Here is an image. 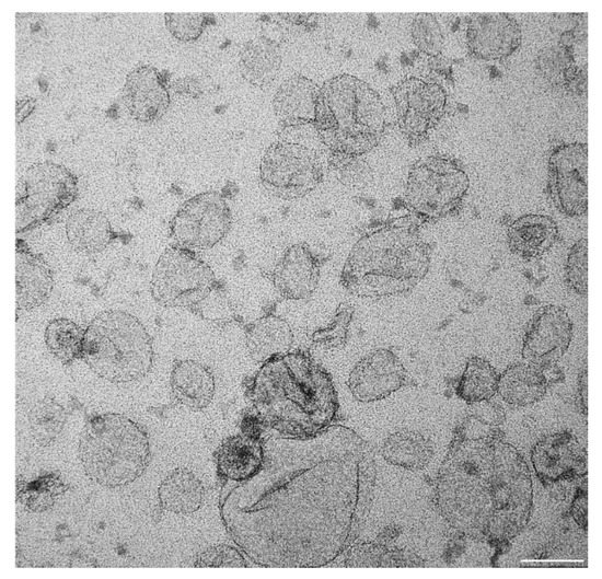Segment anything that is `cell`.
I'll return each mask as SVG.
<instances>
[{
  "label": "cell",
  "instance_id": "obj_1",
  "mask_svg": "<svg viewBox=\"0 0 602 579\" xmlns=\"http://www.w3.org/2000/svg\"><path fill=\"white\" fill-rule=\"evenodd\" d=\"M263 462L224 480L219 511L233 542L255 564L323 567L357 540L377 478L374 451L357 432L329 425L310 436L262 438Z\"/></svg>",
  "mask_w": 602,
  "mask_h": 579
},
{
  "label": "cell",
  "instance_id": "obj_2",
  "mask_svg": "<svg viewBox=\"0 0 602 579\" xmlns=\"http://www.w3.org/2000/svg\"><path fill=\"white\" fill-rule=\"evenodd\" d=\"M472 405L438 471L433 502L452 529L501 554L529 523L532 478L522 454L503 439V408L489 401Z\"/></svg>",
  "mask_w": 602,
  "mask_h": 579
},
{
  "label": "cell",
  "instance_id": "obj_3",
  "mask_svg": "<svg viewBox=\"0 0 602 579\" xmlns=\"http://www.w3.org/2000/svg\"><path fill=\"white\" fill-rule=\"evenodd\" d=\"M266 428L286 436H310L334 420L337 392L327 371L304 351L264 362L246 392Z\"/></svg>",
  "mask_w": 602,
  "mask_h": 579
},
{
  "label": "cell",
  "instance_id": "obj_4",
  "mask_svg": "<svg viewBox=\"0 0 602 579\" xmlns=\"http://www.w3.org/2000/svg\"><path fill=\"white\" fill-rule=\"evenodd\" d=\"M415 215L389 220L361 236L349 252L341 286L360 298L379 299L413 290L427 275L431 247Z\"/></svg>",
  "mask_w": 602,
  "mask_h": 579
},
{
  "label": "cell",
  "instance_id": "obj_5",
  "mask_svg": "<svg viewBox=\"0 0 602 579\" xmlns=\"http://www.w3.org/2000/svg\"><path fill=\"white\" fill-rule=\"evenodd\" d=\"M313 126L332 151L361 155L377 147L386 128L380 95L350 74L327 80L319 91Z\"/></svg>",
  "mask_w": 602,
  "mask_h": 579
},
{
  "label": "cell",
  "instance_id": "obj_6",
  "mask_svg": "<svg viewBox=\"0 0 602 579\" xmlns=\"http://www.w3.org/2000/svg\"><path fill=\"white\" fill-rule=\"evenodd\" d=\"M78 455L85 475L94 483L116 488L140 477L150 462L146 431L118 413L92 416L84 425Z\"/></svg>",
  "mask_w": 602,
  "mask_h": 579
},
{
  "label": "cell",
  "instance_id": "obj_7",
  "mask_svg": "<svg viewBox=\"0 0 602 579\" xmlns=\"http://www.w3.org/2000/svg\"><path fill=\"white\" fill-rule=\"evenodd\" d=\"M153 357L149 333L128 312L102 311L84 329L81 359L109 382L128 383L146 377L152 369Z\"/></svg>",
  "mask_w": 602,
  "mask_h": 579
},
{
  "label": "cell",
  "instance_id": "obj_8",
  "mask_svg": "<svg viewBox=\"0 0 602 579\" xmlns=\"http://www.w3.org/2000/svg\"><path fill=\"white\" fill-rule=\"evenodd\" d=\"M470 187V180L452 159L428 157L409 170L405 201L421 221L438 219L456 210Z\"/></svg>",
  "mask_w": 602,
  "mask_h": 579
},
{
  "label": "cell",
  "instance_id": "obj_9",
  "mask_svg": "<svg viewBox=\"0 0 602 579\" xmlns=\"http://www.w3.org/2000/svg\"><path fill=\"white\" fill-rule=\"evenodd\" d=\"M78 195V180L67 167L53 162L31 165L15 189V229L24 232L54 218Z\"/></svg>",
  "mask_w": 602,
  "mask_h": 579
},
{
  "label": "cell",
  "instance_id": "obj_10",
  "mask_svg": "<svg viewBox=\"0 0 602 579\" xmlns=\"http://www.w3.org/2000/svg\"><path fill=\"white\" fill-rule=\"evenodd\" d=\"M215 283L212 269L190 248L171 245L155 264L150 291L162 306L189 308L206 299Z\"/></svg>",
  "mask_w": 602,
  "mask_h": 579
},
{
  "label": "cell",
  "instance_id": "obj_11",
  "mask_svg": "<svg viewBox=\"0 0 602 579\" xmlns=\"http://www.w3.org/2000/svg\"><path fill=\"white\" fill-rule=\"evenodd\" d=\"M259 180L271 195L281 199H297L322 182L323 169L314 149L282 140L273 143L264 153Z\"/></svg>",
  "mask_w": 602,
  "mask_h": 579
},
{
  "label": "cell",
  "instance_id": "obj_12",
  "mask_svg": "<svg viewBox=\"0 0 602 579\" xmlns=\"http://www.w3.org/2000/svg\"><path fill=\"white\" fill-rule=\"evenodd\" d=\"M231 219L225 199L217 192H205L183 204L170 223V231L178 245L206 250L227 235Z\"/></svg>",
  "mask_w": 602,
  "mask_h": 579
},
{
  "label": "cell",
  "instance_id": "obj_13",
  "mask_svg": "<svg viewBox=\"0 0 602 579\" xmlns=\"http://www.w3.org/2000/svg\"><path fill=\"white\" fill-rule=\"evenodd\" d=\"M400 130L412 146L422 142L444 114L447 94L435 82L407 78L392 88Z\"/></svg>",
  "mask_w": 602,
  "mask_h": 579
},
{
  "label": "cell",
  "instance_id": "obj_14",
  "mask_svg": "<svg viewBox=\"0 0 602 579\" xmlns=\"http://www.w3.org/2000/svg\"><path fill=\"white\" fill-rule=\"evenodd\" d=\"M548 193L556 208L570 217L588 208V146L572 142L556 148L548 160Z\"/></svg>",
  "mask_w": 602,
  "mask_h": 579
},
{
  "label": "cell",
  "instance_id": "obj_15",
  "mask_svg": "<svg viewBox=\"0 0 602 579\" xmlns=\"http://www.w3.org/2000/svg\"><path fill=\"white\" fill-rule=\"evenodd\" d=\"M572 338V323L567 311L557 305L542 306L530 321L521 356L526 363L542 370L560 360Z\"/></svg>",
  "mask_w": 602,
  "mask_h": 579
},
{
  "label": "cell",
  "instance_id": "obj_16",
  "mask_svg": "<svg viewBox=\"0 0 602 579\" xmlns=\"http://www.w3.org/2000/svg\"><path fill=\"white\" fill-rule=\"evenodd\" d=\"M531 463L544 486L587 476V451L569 430L542 437L532 447Z\"/></svg>",
  "mask_w": 602,
  "mask_h": 579
},
{
  "label": "cell",
  "instance_id": "obj_17",
  "mask_svg": "<svg viewBox=\"0 0 602 579\" xmlns=\"http://www.w3.org/2000/svg\"><path fill=\"white\" fill-rule=\"evenodd\" d=\"M407 383V372L400 358L387 348L371 351L349 373L347 385L361 403L383 399Z\"/></svg>",
  "mask_w": 602,
  "mask_h": 579
},
{
  "label": "cell",
  "instance_id": "obj_18",
  "mask_svg": "<svg viewBox=\"0 0 602 579\" xmlns=\"http://www.w3.org/2000/svg\"><path fill=\"white\" fill-rule=\"evenodd\" d=\"M470 53L479 59L498 60L510 56L521 44V28L507 13H476L466 30Z\"/></svg>",
  "mask_w": 602,
  "mask_h": 579
},
{
  "label": "cell",
  "instance_id": "obj_19",
  "mask_svg": "<svg viewBox=\"0 0 602 579\" xmlns=\"http://www.w3.org/2000/svg\"><path fill=\"white\" fill-rule=\"evenodd\" d=\"M319 258L305 243L289 246L271 275L276 291L288 300L310 298L319 285Z\"/></svg>",
  "mask_w": 602,
  "mask_h": 579
},
{
  "label": "cell",
  "instance_id": "obj_20",
  "mask_svg": "<svg viewBox=\"0 0 602 579\" xmlns=\"http://www.w3.org/2000/svg\"><path fill=\"white\" fill-rule=\"evenodd\" d=\"M123 101L135 119L151 123L165 114L170 105V94L159 71L142 65L127 74Z\"/></svg>",
  "mask_w": 602,
  "mask_h": 579
},
{
  "label": "cell",
  "instance_id": "obj_21",
  "mask_svg": "<svg viewBox=\"0 0 602 579\" xmlns=\"http://www.w3.org/2000/svg\"><path fill=\"white\" fill-rule=\"evenodd\" d=\"M54 288L53 273L40 255L30 251L26 243L16 240L15 299L16 308L25 311L44 304Z\"/></svg>",
  "mask_w": 602,
  "mask_h": 579
},
{
  "label": "cell",
  "instance_id": "obj_22",
  "mask_svg": "<svg viewBox=\"0 0 602 579\" xmlns=\"http://www.w3.org/2000/svg\"><path fill=\"white\" fill-rule=\"evenodd\" d=\"M320 88L310 79L294 74L283 81L273 99L277 120L283 128L313 124Z\"/></svg>",
  "mask_w": 602,
  "mask_h": 579
},
{
  "label": "cell",
  "instance_id": "obj_23",
  "mask_svg": "<svg viewBox=\"0 0 602 579\" xmlns=\"http://www.w3.org/2000/svg\"><path fill=\"white\" fill-rule=\"evenodd\" d=\"M170 385L176 402L189 409L207 407L215 394V377L208 367L192 360L177 361L171 372Z\"/></svg>",
  "mask_w": 602,
  "mask_h": 579
},
{
  "label": "cell",
  "instance_id": "obj_24",
  "mask_svg": "<svg viewBox=\"0 0 602 579\" xmlns=\"http://www.w3.org/2000/svg\"><path fill=\"white\" fill-rule=\"evenodd\" d=\"M556 222L544 215H524L508 229V242L512 253L525 259L543 256L556 242Z\"/></svg>",
  "mask_w": 602,
  "mask_h": 579
},
{
  "label": "cell",
  "instance_id": "obj_25",
  "mask_svg": "<svg viewBox=\"0 0 602 579\" xmlns=\"http://www.w3.org/2000/svg\"><path fill=\"white\" fill-rule=\"evenodd\" d=\"M246 348L255 362L264 363L289 352L293 334L288 322L277 315H264L246 327Z\"/></svg>",
  "mask_w": 602,
  "mask_h": 579
},
{
  "label": "cell",
  "instance_id": "obj_26",
  "mask_svg": "<svg viewBox=\"0 0 602 579\" xmlns=\"http://www.w3.org/2000/svg\"><path fill=\"white\" fill-rule=\"evenodd\" d=\"M222 480L241 482L254 475L263 462L262 440L236 435L223 440L216 453Z\"/></svg>",
  "mask_w": 602,
  "mask_h": 579
},
{
  "label": "cell",
  "instance_id": "obj_27",
  "mask_svg": "<svg viewBox=\"0 0 602 579\" xmlns=\"http://www.w3.org/2000/svg\"><path fill=\"white\" fill-rule=\"evenodd\" d=\"M547 386L544 370L530 363H514L499 374L497 393L507 404L523 407L541 401Z\"/></svg>",
  "mask_w": 602,
  "mask_h": 579
},
{
  "label": "cell",
  "instance_id": "obj_28",
  "mask_svg": "<svg viewBox=\"0 0 602 579\" xmlns=\"http://www.w3.org/2000/svg\"><path fill=\"white\" fill-rule=\"evenodd\" d=\"M65 228L70 245L82 253H99L114 238L106 216L94 209L76 210L68 217Z\"/></svg>",
  "mask_w": 602,
  "mask_h": 579
},
{
  "label": "cell",
  "instance_id": "obj_29",
  "mask_svg": "<svg viewBox=\"0 0 602 579\" xmlns=\"http://www.w3.org/2000/svg\"><path fill=\"white\" fill-rule=\"evenodd\" d=\"M158 496L160 506L164 510L177 514H189L201 507L205 487L193 472L180 467L162 480Z\"/></svg>",
  "mask_w": 602,
  "mask_h": 579
},
{
  "label": "cell",
  "instance_id": "obj_30",
  "mask_svg": "<svg viewBox=\"0 0 602 579\" xmlns=\"http://www.w3.org/2000/svg\"><path fill=\"white\" fill-rule=\"evenodd\" d=\"M281 54L279 45L264 38H253L244 43L239 54V69L250 83L264 88L279 73Z\"/></svg>",
  "mask_w": 602,
  "mask_h": 579
},
{
  "label": "cell",
  "instance_id": "obj_31",
  "mask_svg": "<svg viewBox=\"0 0 602 579\" xmlns=\"http://www.w3.org/2000/svg\"><path fill=\"white\" fill-rule=\"evenodd\" d=\"M381 452L383 459L394 466L419 471L433 458V444L419 431L401 429L384 440Z\"/></svg>",
  "mask_w": 602,
  "mask_h": 579
},
{
  "label": "cell",
  "instance_id": "obj_32",
  "mask_svg": "<svg viewBox=\"0 0 602 579\" xmlns=\"http://www.w3.org/2000/svg\"><path fill=\"white\" fill-rule=\"evenodd\" d=\"M345 567H422L426 560L405 549H390L383 544H352L346 552Z\"/></svg>",
  "mask_w": 602,
  "mask_h": 579
},
{
  "label": "cell",
  "instance_id": "obj_33",
  "mask_svg": "<svg viewBox=\"0 0 602 579\" xmlns=\"http://www.w3.org/2000/svg\"><path fill=\"white\" fill-rule=\"evenodd\" d=\"M499 374L481 357H471L459 380L456 395L468 404L489 401L498 389Z\"/></svg>",
  "mask_w": 602,
  "mask_h": 579
},
{
  "label": "cell",
  "instance_id": "obj_34",
  "mask_svg": "<svg viewBox=\"0 0 602 579\" xmlns=\"http://www.w3.org/2000/svg\"><path fill=\"white\" fill-rule=\"evenodd\" d=\"M44 338L48 350L62 363L82 358L84 329L73 321L66 317L50 321Z\"/></svg>",
  "mask_w": 602,
  "mask_h": 579
},
{
  "label": "cell",
  "instance_id": "obj_35",
  "mask_svg": "<svg viewBox=\"0 0 602 579\" xmlns=\"http://www.w3.org/2000/svg\"><path fill=\"white\" fill-rule=\"evenodd\" d=\"M27 419L33 440L40 447H47L62 431L67 414L59 403L46 396L33 405Z\"/></svg>",
  "mask_w": 602,
  "mask_h": 579
},
{
  "label": "cell",
  "instance_id": "obj_36",
  "mask_svg": "<svg viewBox=\"0 0 602 579\" xmlns=\"http://www.w3.org/2000/svg\"><path fill=\"white\" fill-rule=\"evenodd\" d=\"M328 166L341 184L351 188L364 187L372 180L370 166L357 155L332 152Z\"/></svg>",
  "mask_w": 602,
  "mask_h": 579
},
{
  "label": "cell",
  "instance_id": "obj_37",
  "mask_svg": "<svg viewBox=\"0 0 602 579\" xmlns=\"http://www.w3.org/2000/svg\"><path fill=\"white\" fill-rule=\"evenodd\" d=\"M412 37L415 45L429 56H438L443 47L441 26L431 13H418L412 22Z\"/></svg>",
  "mask_w": 602,
  "mask_h": 579
},
{
  "label": "cell",
  "instance_id": "obj_38",
  "mask_svg": "<svg viewBox=\"0 0 602 579\" xmlns=\"http://www.w3.org/2000/svg\"><path fill=\"white\" fill-rule=\"evenodd\" d=\"M352 315L354 308L348 303H340L327 326L313 332L312 341L326 348L341 347L346 343Z\"/></svg>",
  "mask_w": 602,
  "mask_h": 579
},
{
  "label": "cell",
  "instance_id": "obj_39",
  "mask_svg": "<svg viewBox=\"0 0 602 579\" xmlns=\"http://www.w3.org/2000/svg\"><path fill=\"white\" fill-rule=\"evenodd\" d=\"M565 279L571 290L579 294L588 291V241L581 239L570 248L565 266Z\"/></svg>",
  "mask_w": 602,
  "mask_h": 579
},
{
  "label": "cell",
  "instance_id": "obj_40",
  "mask_svg": "<svg viewBox=\"0 0 602 579\" xmlns=\"http://www.w3.org/2000/svg\"><path fill=\"white\" fill-rule=\"evenodd\" d=\"M164 19L169 32L183 42L197 39L207 21L204 13H165Z\"/></svg>",
  "mask_w": 602,
  "mask_h": 579
},
{
  "label": "cell",
  "instance_id": "obj_41",
  "mask_svg": "<svg viewBox=\"0 0 602 579\" xmlns=\"http://www.w3.org/2000/svg\"><path fill=\"white\" fill-rule=\"evenodd\" d=\"M195 566L200 568H245L246 560L239 549L229 545H216L201 552Z\"/></svg>",
  "mask_w": 602,
  "mask_h": 579
},
{
  "label": "cell",
  "instance_id": "obj_42",
  "mask_svg": "<svg viewBox=\"0 0 602 579\" xmlns=\"http://www.w3.org/2000/svg\"><path fill=\"white\" fill-rule=\"evenodd\" d=\"M539 68L541 72L549 78L556 79L559 76L568 77L570 70V58L568 54H565L564 49L558 48H545L539 55Z\"/></svg>",
  "mask_w": 602,
  "mask_h": 579
},
{
  "label": "cell",
  "instance_id": "obj_43",
  "mask_svg": "<svg viewBox=\"0 0 602 579\" xmlns=\"http://www.w3.org/2000/svg\"><path fill=\"white\" fill-rule=\"evenodd\" d=\"M570 517L577 525L587 532L588 530V484L587 476L577 487L569 510Z\"/></svg>",
  "mask_w": 602,
  "mask_h": 579
},
{
  "label": "cell",
  "instance_id": "obj_44",
  "mask_svg": "<svg viewBox=\"0 0 602 579\" xmlns=\"http://www.w3.org/2000/svg\"><path fill=\"white\" fill-rule=\"evenodd\" d=\"M240 429L242 435L251 439L262 440L266 426L259 415L253 412L247 413L242 417Z\"/></svg>",
  "mask_w": 602,
  "mask_h": 579
},
{
  "label": "cell",
  "instance_id": "obj_45",
  "mask_svg": "<svg viewBox=\"0 0 602 579\" xmlns=\"http://www.w3.org/2000/svg\"><path fill=\"white\" fill-rule=\"evenodd\" d=\"M578 406L583 415L588 412V370L584 367L578 378Z\"/></svg>",
  "mask_w": 602,
  "mask_h": 579
},
{
  "label": "cell",
  "instance_id": "obj_46",
  "mask_svg": "<svg viewBox=\"0 0 602 579\" xmlns=\"http://www.w3.org/2000/svg\"><path fill=\"white\" fill-rule=\"evenodd\" d=\"M36 101L32 97H22L16 101V123H22L35 108Z\"/></svg>",
  "mask_w": 602,
  "mask_h": 579
}]
</instances>
